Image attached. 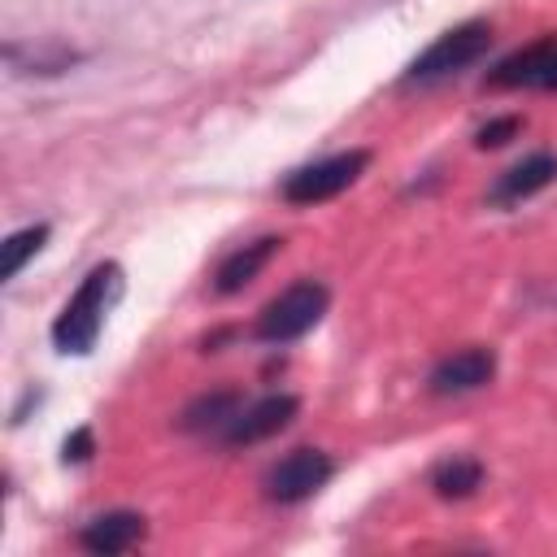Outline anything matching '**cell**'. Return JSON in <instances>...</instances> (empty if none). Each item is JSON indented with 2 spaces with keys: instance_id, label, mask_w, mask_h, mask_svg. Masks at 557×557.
I'll return each instance as SVG.
<instances>
[{
  "instance_id": "6da1fadb",
  "label": "cell",
  "mask_w": 557,
  "mask_h": 557,
  "mask_svg": "<svg viewBox=\"0 0 557 557\" xmlns=\"http://www.w3.org/2000/svg\"><path fill=\"white\" fill-rule=\"evenodd\" d=\"M117 296H122V265H117V261L91 265L87 278L78 283V292H74V296L65 300V309L57 313V322H52V344H57L61 352H74V357L91 352Z\"/></svg>"
},
{
  "instance_id": "7a4b0ae2",
  "label": "cell",
  "mask_w": 557,
  "mask_h": 557,
  "mask_svg": "<svg viewBox=\"0 0 557 557\" xmlns=\"http://www.w3.org/2000/svg\"><path fill=\"white\" fill-rule=\"evenodd\" d=\"M326 305H331V292H326L322 283H313V278H300V283L283 287V292L257 313L252 335L265 339V344H292V339H300L305 331H313V326L322 322Z\"/></svg>"
},
{
  "instance_id": "3957f363",
  "label": "cell",
  "mask_w": 557,
  "mask_h": 557,
  "mask_svg": "<svg viewBox=\"0 0 557 557\" xmlns=\"http://www.w3.org/2000/svg\"><path fill=\"white\" fill-rule=\"evenodd\" d=\"M487 48H492V26H487V22H461V26L444 30V35L405 70V83H440V78H448V74H461V70H470Z\"/></svg>"
},
{
  "instance_id": "277c9868",
  "label": "cell",
  "mask_w": 557,
  "mask_h": 557,
  "mask_svg": "<svg viewBox=\"0 0 557 557\" xmlns=\"http://www.w3.org/2000/svg\"><path fill=\"white\" fill-rule=\"evenodd\" d=\"M370 165V152L366 148H348V152H335V157H322L313 165H300L283 178V200L287 205H318V200H331L339 196L344 187H352Z\"/></svg>"
},
{
  "instance_id": "5b68a950",
  "label": "cell",
  "mask_w": 557,
  "mask_h": 557,
  "mask_svg": "<svg viewBox=\"0 0 557 557\" xmlns=\"http://www.w3.org/2000/svg\"><path fill=\"white\" fill-rule=\"evenodd\" d=\"M331 474H335V461L322 448H292L265 470V496L278 505H300L318 487H326Z\"/></svg>"
},
{
  "instance_id": "8992f818",
  "label": "cell",
  "mask_w": 557,
  "mask_h": 557,
  "mask_svg": "<svg viewBox=\"0 0 557 557\" xmlns=\"http://www.w3.org/2000/svg\"><path fill=\"white\" fill-rule=\"evenodd\" d=\"M296 409H300L296 396H287V392H270V396H261V400H252V405H239L235 418L218 431V440L231 444V448H239V444H261V440L278 435V431L296 418Z\"/></svg>"
},
{
  "instance_id": "52a82bcc",
  "label": "cell",
  "mask_w": 557,
  "mask_h": 557,
  "mask_svg": "<svg viewBox=\"0 0 557 557\" xmlns=\"http://www.w3.org/2000/svg\"><path fill=\"white\" fill-rule=\"evenodd\" d=\"M492 374H496V352L483 348V344H470V348L448 352V357L431 370V392H435V396L479 392L483 383H492Z\"/></svg>"
},
{
  "instance_id": "ba28073f",
  "label": "cell",
  "mask_w": 557,
  "mask_h": 557,
  "mask_svg": "<svg viewBox=\"0 0 557 557\" xmlns=\"http://www.w3.org/2000/svg\"><path fill=\"white\" fill-rule=\"evenodd\" d=\"M553 178H557V157H553V152H535V157L509 165V170L492 183L487 200H492V205H518V200H531L535 191H544Z\"/></svg>"
},
{
  "instance_id": "9c48e42d",
  "label": "cell",
  "mask_w": 557,
  "mask_h": 557,
  "mask_svg": "<svg viewBox=\"0 0 557 557\" xmlns=\"http://www.w3.org/2000/svg\"><path fill=\"white\" fill-rule=\"evenodd\" d=\"M553 61H557V35H544V39L518 48L513 57H505L487 74V87H540Z\"/></svg>"
},
{
  "instance_id": "30bf717a",
  "label": "cell",
  "mask_w": 557,
  "mask_h": 557,
  "mask_svg": "<svg viewBox=\"0 0 557 557\" xmlns=\"http://www.w3.org/2000/svg\"><path fill=\"white\" fill-rule=\"evenodd\" d=\"M83 548L87 553H100V557H113V553H126L144 540V518L131 513V509H113V513H100L83 527Z\"/></svg>"
},
{
  "instance_id": "8fae6325",
  "label": "cell",
  "mask_w": 557,
  "mask_h": 557,
  "mask_svg": "<svg viewBox=\"0 0 557 557\" xmlns=\"http://www.w3.org/2000/svg\"><path fill=\"white\" fill-rule=\"evenodd\" d=\"M283 248V239L278 235H261V239H252V244H244V248H235L222 265H218V278H213V287L222 292V296H235V292H244L265 265H270V257Z\"/></svg>"
},
{
  "instance_id": "7c38bea8",
  "label": "cell",
  "mask_w": 557,
  "mask_h": 557,
  "mask_svg": "<svg viewBox=\"0 0 557 557\" xmlns=\"http://www.w3.org/2000/svg\"><path fill=\"white\" fill-rule=\"evenodd\" d=\"M479 483H483V466H479L474 457H466V453H453V457H444V461L431 470V487H435V496H444V500H461V496H470Z\"/></svg>"
},
{
  "instance_id": "4fadbf2b",
  "label": "cell",
  "mask_w": 557,
  "mask_h": 557,
  "mask_svg": "<svg viewBox=\"0 0 557 557\" xmlns=\"http://www.w3.org/2000/svg\"><path fill=\"white\" fill-rule=\"evenodd\" d=\"M239 405H244L239 392H209V396H200V400H191L183 409V431H209V435H218L235 418Z\"/></svg>"
},
{
  "instance_id": "5bb4252c",
  "label": "cell",
  "mask_w": 557,
  "mask_h": 557,
  "mask_svg": "<svg viewBox=\"0 0 557 557\" xmlns=\"http://www.w3.org/2000/svg\"><path fill=\"white\" fill-rule=\"evenodd\" d=\"M44 239H48V226H44V222H39V226H22V231H13V235L0 244V274H4V278H17L22 265L44 248Z\"/></svg>"
},
{
  "instance_id": "9a60e30c",
  "label": "cell",
  "mask_w": 557,
  "mask_h": 557,
  "mask_svg": "<svg viewBox=\"0 0 557 557\" xmlns=\"http://www.w3.org/2000/svg\"><path fill=\"white\" fill-rule=\"evenodd\" d=\"M518 131H522V117H513V113H509V117L487 122V126L474 135V144H479V148H500V144H509Z\"/></svg>"
},
{
  "instance_id": "2e32d148",
  "label": "cell",
  "mask_w": 557,
  "mask_h": 557,
  "mask_svg": "<svg viewBox=\"0 0 557 557\" xmlns=\"http://www.w3.org/2000/svg\"><path fill=\"white\" fill-rule=\"evenodd\" d=\"M87 457H91V426H78V431L65 440V466H70V461L78 466V461H87Z\"/></svg>"
},
{
  "instance_id": "e0dca14e",
  "label": "cell",
  "mask_w": 557,
  "mask_h": 557,
  "mask_svg": "<svg viewBox=\"0 0 557 557\" xmlns=\"http://www.w3.org/2000/svg\"><path fill=\"white\" fill-rule=\"evenodd\" d=\"M540 87H544V91H557V61L548 65V74H544V83H540Z\"/></svg>"
}]
</instances>
